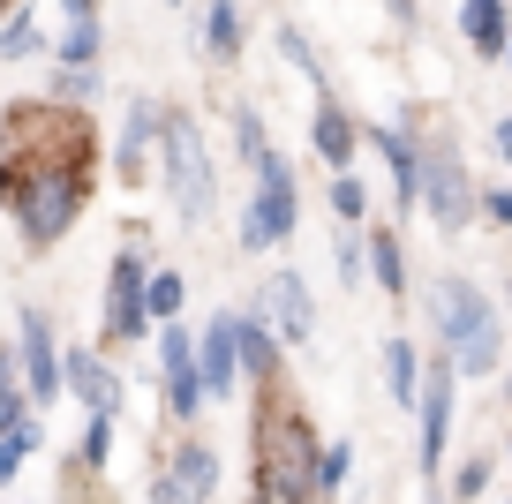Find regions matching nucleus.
I'll return each mask as SVG.
<instances>
[{"instance_id":"10","label":"nucleus","mask_w":512,"mask_h":504,"mask_svg":"<svg viewBox=\"0 0 512 504\" xmlns=\"http://www.w3.org/2000/svg\"><path fill=\"white\" fill-rule=\"evenodd\" d=\"M151 339H159V384H166V414H174V422H196V414H204V369H196V331H181V316L174 324H159L151 331Z\"/></svg>"},{"instance_id":"8","label":"nucleus","mask_w":512,"mask_h":504,"mask_svg":"<svg viewBox=\"0 0 512 504\" xmlns=\"http://www.w3.org/2000/svg\"><path fill=\"white\" fill-rule=\"evenodd\" d=\"M211 497H219V452L204 437L166 444L159 474H151V504H211Z\"/></svg>"},{"instance_id":"28","label":"nucleus","mask_w":512,"mask_h":504,"mask_svg":"<svg viewBox=\"0 0 512 504\" xmlns=\"http://www.w3.org/2000/svg\"><path fill=\"white\" fill-rule=\"evenodd\" d=\"M234 143H241V166H249V174H256V166H264V151H279V143H272V128H264V121H256V113L249 106H234Z\"/></svg>"},{"instance_id":"37","label":"nucleus","mask_w":512,"mask_h":504,"mask_svg":"<svg viewBox=\"0 0 512 504\" xmlns=\"http://www.w3.org/2000/svg\"><path fill=\"white\" fill-rule=\"evenodd\" d=\"M475 211L497 226V234H512V189H482V204H475Z\"/></svg>"},{"instance_id":"45","label":"nucleus","mask_w":512,"mask_h":504,"mask_svg":"<svg viewBox=\"0 0 512 504\" xmlns=\"http://www.w3.org/2000/svg\"><path fill=\"white\" fill-rule=\"evenodd\" d=\"M505 301H512V286H505Z\"/></svg>"},{"instance_id":"6","label":"nucleus","mask_w":512,"mask_h":504,"mask_svg":"<svg viewBox=\"0 0 512 504\" xmlns=\"http://www.w3.org/2000/svg\"><path fill=\"white\" fill-rule=\"evenodd\" d=\"M475 204H482V189L467 181L452 136L445 143H422V211H430V226H437V234H467V226L482 219Z\"/></svg>"},{"instance_id":"29","label":"nucleus","mask_w":512,"mask_h":504,"mask_svg":"<svg viewBox=\"0 0 512 504\" xmlns=\"http://www.w3.org/2000/svg\"><path fill=\"white\" fill-rule=\"evenodd\" d=\"M23 414H31V384H23L16 354L0 347V429H8V422H23Z\"/></svg>"},{"instance_id":"22","label":"nucleus","mask_w":512,"mask_h":504,"mask_svg":"<svg viewBox=\"0 0 512 504\" xmlns=\"http://www.w3.org/2000/svg\"><path fill=\"white\" fill-rule=\"evenodd\" d=\"M31 452H46V422H38V414H23V422L0 429V482H16V474L31 467Z\"/></svg>"},{"instance_id":"36","label":"nucleus","mask_w":512,"mask_h":504,"mask_svg":"<svg viewBox=\"0 0 512 504\" xmlns=\"http://www.w3.org/2000/svg\"><path fill=\"white\" fill-rule=\"evenodd\" d=\"M279 53H287V61H294V68H302V76H309V83L324 91V68H317V53L302 46V31H279Z\"/></svg>"},{"instance_id":"4","label":"nucleus","mask_w":512,"mask_h":504,"mask_svg":"<svg viewBox=\"0 0 512 504\" xmlns=\"http://www.w3.org/2000/svg\"><path fill=\"white\" fill-rule=\"evenodd\" d=\"M294 226H302V189H294V166H287L279 151H264V166H256V196H249V211H241V249L264 256V249H279Z\"/></svg>"},{"instance_id":"31","label":"nucleus","mask_w":512,"mask_h":504,"mask_svg":"<svg viewBox=\"0 0 512 504\" xmlns=\"http://www.w3.org/2000/svg\"><path fill=\"white\" fill-rule=\"evenodd\" d=\"M332 219H339V226H362V219H369V189H362L354 174H332Z\"/></svg>"},{"instance_id":"39","label":"nucleus","mask_w":512,"mask_h":504,"mask_svg":"<svg viewBox=\"0 0 512 504\" xmlns=\"http://www.w3.org/2000/svg\"><path fill=\"white\" fill-rule=\"evenodd\" d=\"M490 151H497V158H512V113H505V121L490 128Z\"/></svg>"},{"instance_id":"38","label":"nucleus","mask_w":512,"mask_h":504,"mask_svg":"<svg viewBox=\"0 0 512 504\" xmlns=\"http://www.w3.org/2000/svg\"><path fill=\"white\" fill-rule=\"evenodd\" d=\"M61 16L68 23H98V0H61Z\"/></svg>"},{"instance_id":"18","label":"nucleus","mask_w":512,"mask_h":504,"mask_svg":"<svg viewBox=\"0 0 512 504\" xmlns=\"http://www.w3.org/2000/svg\"><path fill=\"white\" fill-rule=\"evenodd\" d=\"M234 347H241V369L256 377V392H272L279 384V347H287V339L272 331V316L264 309H234Z\"/></svg>"},{"instance_id":"46","label":"nucleus","mask_w":512,"mask_h":504,"mask_svg":"<svg viewBox=\"0 0 512 504\" xmlns=\"http://www.w3.org/2000/svg\"><path fill=\"white\" fill-rule=\"evenodd\" d=\"M505 452H512V444H505Z\"/></svg>"},{"instance_id":"26","label":"nucleus","mask_w":512,"mask_h":504,"mask_svg":"<svg viewBox=\"0 0 512 504\" xmlns=\"http://www.w3.org/2000/svg\"><path fill=\"white\" fill-rule=\"evenodd\" d=\"M98 46H106V31H98V23H61V38H53V61L98 68Z\"/></svg>"},{"instance_id":"19","label":"nucleus","mask_w":512,"mask_h":504,"mask_svg":"<svg viewBox=\"0 0 512 504\" xmlns=\"http://www.w3.org/2000/svg\"><path fill=\"white\" fill-rule=\"evenodd\" d=\"M460 31L482 61H505L512 46V0H460Z\"/></svg>"},{"instance_id":"25","label":"nucleus","mask_w":512,"mask_h":504,"mask_svg":"<svg viewBox=\"0 0 512 504\" xmlns=\"http://www.w3.org/2000/svg\"><path fill=\"white\" fill-rule=\"evenodd\" d=\"M144 309H151V324H174V316L189 309V279H181V271H151L144 279Z\"/></svg>"},{"instance_id":"23","label":"nucleus","mask_w":512,"mask_h":504,"mask_svg":"<svg viewBox=\"0 0 512 504\" xmlns=\"http://www.w3.org/2000/svg\"><path fill=\"white\" fill-rule=\"evenodd\" d=\"M38 53H46V31H38L31 0H23V8L0 16V61H38Z\"/></svg>"},{"instance_id":"33","label":"nucleus","mask_w":512,"mask_h":504,"mask_svg":"<svg viewBox=\"0 0 512 504\" xmlns=\"http://www.w3.org/2000/svg\"><path fill=\"white\" fill-rule=\"evenodd\" d=\"M347 474H354V444H324V452H317V489H324V497H339Z\"/></svg>"},{"instance_id":"13","label":"nucleus","mask_w":512,"mask_h":504,"mask_svg":"<svg viewBox=\"0 0 512 504\" xmlns=\"http://www.w3.org/2000/svg\"><path fill=\"white\" fill-rule=\"evenodd\" d=\"M256 309L272 316V331L287 339V347H309V339H317V301H309V279H302V271H264Z\"/></svg>"},{"instance_id":"3","label":"nucleus","mask_w":512,"mask_h":504,"mask_svg":"<svg viewBox=\"0 0 512 504\" xmlns=\"http://www.w3.org/2000/svg\"><path fill=\"white\" fill-rule=\"evenodd\" d=\"M159 174H166V189H174V211H181V226H204L211 211H219V166L204 158V128H196L189 113H174V106H166Z\"/></svg>"},{"instance_id":"41","label":"nucleus","mask_w":512,"mask_h":504,"mask_svg":"<svg viewBox=\"0 0 512 504\" xmlns=\"http://www.w3.org/2000/svg\"><path fill=\"white\" fill-rule=\"evenodd\" d=\"M8 8H23V0H0V16H8Z\"/></svg>"},{"instance_id":"40","label":"nucleus","mask_w":512,"mask_h":504,"mask_svg":"<svg viewBox=\"0 0 512 504\" xmlns=\"http://www.w3.org/2000/svg\"><path fill=\"white\" fill-rule=\"evenodd\" d=\"M392 8H400V23H407V16H415V0H392Z\"/></svg>"},{"instance_id":"16","label":"nucleus","mask_w":512,"mask_h":504,"mask_svg":"<svg viewBox=\"0 0 512 504\" xmlns=\"http://www.w3.org/2000/svg\"><path fill=\"white\" fill-rule=\"evenodd\" d=\"M309 151H317L332 174H347L354 151H362V128H354V113L339 106L332 91H324V98H317V113H309Z\"/></svg>"},{"instance_id":"20","label":"nucleus","mask_w":512,"mask_h":504,"mask_svg":"<svg viewBox=\"0 0 512 504\" xmlns=\"http://www.w3.org/2000/svg\"><path fill=\"white\" fill-rule=\"evenodd\" d=\"M196 46H204L211 61H241V46H249V23H241L234 0H211V8H204V31H196Z\"/></svg>"},{"instance_id":"24","label":"nucleus","mask_w":512,"mask_h":504,"mask_svg":"<svg viewBox=\"0 0 512 504\" xmlns=\"http://www.w3.org/2000/svg\"><path fill=\"white\" fill-rule=\"evenodd\" d=\"M369 279H377L384 294H407V249H400V234H392V226H377V234H369Z\"/></svg>"},{"instance_id":"47","label":"nucleus","mask_w":512,"mask_h":504,"mask_svg":"<svg viewBox=\"0 0 512 504\" xmlns=\"http://www.w3.org/2000/svg\"><path fill=\"white\" fill-rule=\"evenodd\" d=\"M249 504H256V497H249Z\"/></svg>"},{"instance_id":"15","label":"nucleus","mask_w":512,"mask_h":504,"mask_svg":"<svg viewBox=\"0 0 512 504\" xmlns=\"http://www.w3.org/2000/svg\"><path fill=\"white\" fill-rule=\"evenodd\" d=\"M61 377H68V399H76L83 414H113V407H121V377L106 369V354L68 347L61 354Z\"/></svg>"},{"instance_id":"9","label":"nucleus","mask_w":512,"mask_h":504,"mask_svg":"<svg viewBox=\"0 0 512 504\" xmlns=\"http://www.w3.org/2000/svg\"><path fill=\"white\" fill-rule=\"evenodd\" d=\"M159 143H166V106L159 98H128L121 136H113V181H121V189H144L151 166H159Z\"/></svg>"},{"instance_id":"5","label":"nucleus","mask_w":512,"mask_h":504,"mask_svg":"<svg viewBox=\"0 0 512 504\" xmlns=\"http://www.w3.org/2000/svg\"><path fill=\"white\" fill-rule=\"evenodd\" d=\"M452 407H460V362L452 347H437V362H422V399H415V474L437 482L445 474V437H452Z\"/></svg>"},{"instance_id":"44","label":"nucleus","mask_w":512,"mask_h":504,"mask_svg":"<svg viewBox=\"0 0 512 504\" xmlns=\"http://www.w3.org/2000/svg\"><path fill=\"white\" fill-rule=\"evenodd\" d=\"M430 504H452V497H430Z\"/></svg>"},{"instance_id":"7","label":"nucleus","mask_w":512,"mask_h":504,"mask_svg":"<svg viewBox=\"0 0 512 504\" xmlns=\"http://www.w3.org/2000/svg\"><path fill=\"white\" fill-rule=\"evenodd\" d=\"M144 279H151V264L136 241L113 249V264H106V347H144V331H159L144 309Z\"/></svg>"},{"instance_id":"32","label":"nucleus","mask_w":512,"mask_h":504,"mask_svg":"<svg viewBox=\"0 0 512 504\" xmlns=\"http://www.w3.org/2000/svg\"><path fill=\"white\" fill-rule=\"evenodd\" d=\"M76 452H83V467H91V474H106V459H113V414H91V422H83Z\"/></svg>"},{"instance_id":"30","label":"nucleus","mask_w":512,"mask_h":504,"mask_svg":"<svg viewBox=\"0 0 512 504\" xmlns=\"http://www.w3.org/2000/svg\"><path fill=\"white\" fill-rule=\"evenodd\" d=\"M497 354H505V331H482V339H467V347L460 354H452V362H460V377H490V369H497Z\"/></svg>"},{"instance_id":"35","label":"nucleus","mask_w":512,"mask_h":504,"mask_svg":"<svg viewBox=\"0 0 512 504\" xmlns=\"http://www.w3.org/2000/svg\"><path fill=\"white\" fill-rule=\"evenodd\" d=\"M482 489H490V452H482V459H467V467L445 482V497H452V504H475Z\"/></svg>"},{"instance_id":"2","label":"nucleus","mask_w":512,"mask_h":504,"mask_svg":"<svg viewBox=\"0 0 512 504\" xmlns=\"http://www.w3.org/2000/svg\"><path fill=\"white\" fill-rule=\"evenodd\" d=\"M256 504H332L317 489V429H309V414L287 399V384H272L264 392V407H256Z\"/></svg>"},{"instance_id":"1","label":"nucleus","mask_w":512,"mask_h":504,"mask_svg":"<svg viewBox=\"0 0 512 504\" xmlns=\"http://www.w3.org/2000/svg\"><path fill=\"white\" fill-rule=\"evenodd\" d=\"M98 181V136L91 106H61V98H31L8 106L0 121V204L16 219L23 249H61L68 226L83 219Z\"/></svg>"},{"instance_id":"17","label":"nucleus","mask_w":512,"mask_h":504,"mask_svg":"<svg viewBox=\"0 0 512 504\" xmlns=\"http://www.w3.org/2000/svg\"><path fill=\"white\" fill-rule=\"evenodd\" d=\"M369 143H377L384 166H392V204H400V211H422V143H415V128L392 121V128H377Z\"/></svg>"},{"instance_id":"14","label":"nucleus","mask_w":512,"mask_h":504,"mask_svg":"<svg viewBox=\"0 0 512 504\" xmlns=\"http://www.w3.org/2000/svg\"><path fill=\"white\" fill-rule=\"evenodd\" d=\"M196 369H204L211 399H234V384L249 377V369H241V347H234V309H219L204 324V339H196Z\"/></svg>"},{"instance_id":"34","label":"nucleus","mask_w":512,"mask_h":504,"mask_svg":"<svg viewBox=\"0 0 512 504\" xmlns=\"http://www.w3.org/2000/svg\"><path fill=\"white\" fill-rule=\"evenodd\" d=\"M332 271H339V286H362V279H369V241L339 234V249H332Z\"/></svg>"},{"instance_id":"21","label":"nucleus","mask_w":512,"mask_h":504,"mask_svg":"<svg viewBox=\"0 0 512 504\" xmlns=\"http://www.w3.org/2000/svg\"><path fill=\"white\" fill-rule=\"evenodd\" d=\"M384 399H392V407H415V399H422V354H415V339H384Z\"/></svg>"},{"instance_id":"12","label":"nucleus","mask_w":512,"mask_h":504,"mask_svg":"<svg viewBox=\"0 0 512 504\" xmlns=\"http://www.w3.org/2000/svg\"><path fill=\"white\" fill-rule=\"evenodd\" d=\"M16 354H23V384H31V407H53V399H68V377H61V347H53V324H46V309H31L23 301V316H16Z\"/></svg>"},{"instance_id":"27","label":"nucleus","mask_w":512,"mask_h":504,"mask_svg":"<svg viewBox=\"0 0 512 504\" xmlns=\"http://www.w3.org/2000/svg\"><path fill=\"white\" fill-rule=\"evenodd\" d=\"M46 91L61 98V106H91L106 83H98V68H68V61H53V83H46Z\"/></svg>"},{"instance_id":"11","label":"nucleus","mask_w":512,"mask_h":504,"mask_svg":"<svg viewBox=\"0 0 512 504\" xmlns=\"http://www.w3.org/2000/svg\"><path fill=\"white\" fill-rule=\"evenodd\" d=\"M430 324H437V339L460 354L467 339H482V331L497 324V301L482 294L475 279H460V271H452V279H437V286H430Z\"/></svg>"},{"instance_id":"43","label":"nucleus","mask_w":512,"mask_h":504,"mask_svg":"<svg viewBox=\"0 0 512 504\" xmlns=\"http://www.w3.org/2000/svg\"><path fill=\"white\" fill-rule=\"evenodd\" d=\"M505 68H512V46H505Z\"/></svg>"},{"instance_id":"42","label":"nucleus","mask_w":512,"mask_h":504,"mask_svg":"<svg viewBox=\"0 0 512 504\" xmlns=\"http://www.w3.org/2000/svg\"><path fill=\"white\" fill-rule=\"evenodd\" d=\"M505 399H512V369H505Z\"/></svg>"}]
</instances>
